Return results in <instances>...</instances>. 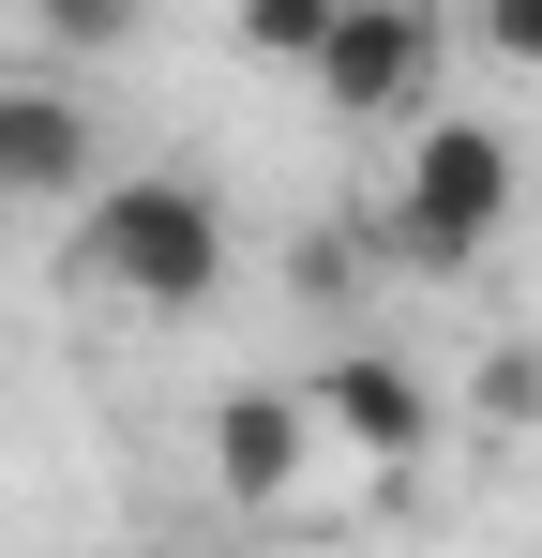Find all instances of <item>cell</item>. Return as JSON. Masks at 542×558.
<instances>
[{"label": "cell", "instance_id": "6da1fadb", "mask_svg": "<svg viewBox=\"0 0 542 558\" xmlns=\"http://www.w3.org/2000/svg\"><path fill=\"white\" fill-rule=\"evenodd\" d=\"M513 196H528L513 136H497V121H438V106H422V121H407V167H392V196L361 211V242H377L392 272L452 287V272H482V257H497Z\"/></svg>", "mask_w": 542, "mask_h": 558}, {"label": "cell", "instance_id": "7a4b0ae2", "mask_svg": "<svg viewBox=\"0 0 542 558\" xmlns=\"http://www.w3.org/2000/svg\"><path fill=\"white\" fill-rule=\"evenodd\" d=\"M61 272L106 317H196L226 287V211H211V182H181V167H136V182H106L76 211V257Z\"/></svg>", "mask_w": 542, "mask_h": 558}, {"label": "cell", "instance_id": "3957f363", "mask_svg": "<svg viewBox=\"0 0 542 558\" xmlns=\"http://www.w3.org/2000/svg\"><path fill=\"white\" fill-rule=\"evenodd\" d=\"M438 61H452V15H438V0H332L301 92L332 106V121H422V106H438Z\"/></svg>", "mask_w": 542, "mask_h": 558}, {"label": "cell", "instance_id": "277c9868", "mask_svg": "<svg viewBox=\"0 0 542 558\" xmlns=\"http://www.w3.org/2000/svg\"><path fill=\"white\" fill-rule=\"evenodd\" d=\"M301 408H317V438L361 453V468H422V453H438V377L407 363V348H347V363H317Z\"/></svg>", "mask_w": 542, "mask_h": 558}, {"label": "cell", "instance_id": "5b68a950", "mask_svg": "<svg viewBox=\"0 0 542 558\" xmlns=\"http://www.w3.org/2000/svg\"><path fill=\"white\" fill-rule=\"evenodd\" d=\"M106 167V121L61 76H0V196H90Z\"/></svg>", "mask_w": 542, "mask_h": 558}, {"label": "cell", "instance_id": "8992f818", "mask_svg": "<svg viewBox=\"0 0 542 558\" xmlns=\"http://www.w3.org/2000/svg\"><path fill=\"white\" fill-rule=\"evenodd\" d=\"M301 468H317V408H301L286 377H242V392L211 408V483H226V498H257V513H271V498H286Z\"/></svg>", "mask_w": 542, "mask_h": 558}, {"label": "cell", "instance_id": "52a82bcc", "mask_svg": "<svg viewBox=\"0 0 542 558\" xmlns=\"http://www.w3.org/2000/svg\"><path fill=\"white\" fill-rule=\"evenodd\" d=\"M317 31H332V0H242V61H271V76H301Z\"/></svg>", "mask_w": 542, "mask_h": 558}, {"label": "cell", "instance_id": "ba28073f", "mask_svg": "<svg viewBox=\"0 0 542 558\" xmlns=\"http://www.w3.org/2000/svg\"><path fill=\"white\" fill-rule=\"evenodd\" d=\"M136 15H151V0H30V31H46V46H76V61L136 46Z\"/></svg>", "mask_w": 542, "mask_h": 558}, {"label": "cell", "instance_id": "9c48e42d", "mask_svg": "<svg viewBox=\"0 0 542 558\" xmlns=\"http://www.w3.org/2000/svg\"><path fill=\"white\" fill-rule=\"evenodd\" d=\"M467 31H482L497 76H542V0H467Z\"/></svg>", "mask_w": 542, "mask_h": 558}, {"label": "cell", "instance_id": "30bf717a", "mask_svg": "<svg viewBox=\"0 0 542 558\" xmlns=\"http://www.w3.org/2000/svg\"><path fill=\"white\" fill-rule=\"evenodd\" d=\"M482 408H497V423L528 438V423H542V348H513V363H482Z\"/></svg>", "mask_w": 542, "mask_h": 558}]
</instances>
